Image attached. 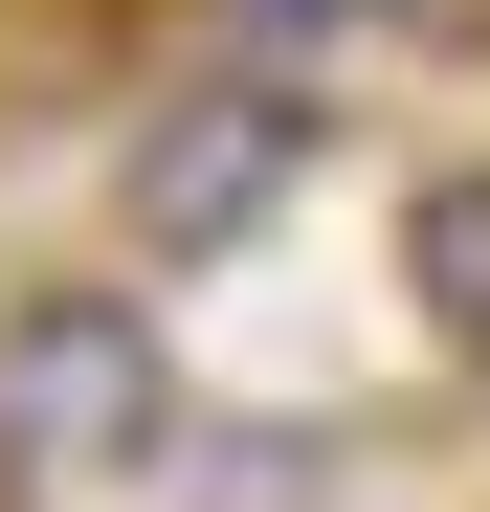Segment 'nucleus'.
Segmentation results:
<instances>
[{
    "instance_id": "nucleus-3",
    "label": "nucleus",
    "mask_w": 490,
    "mask_h": 512,
    "mask_svg": "<svg viewBox=\"0 0 490 512\" xmlns=\"http://www.w3.org/2000/svg\"><path fill=\"white\" fill-rule=\"evenodd\" d=\"M401 290H424V334L490 379V156H424V179H401Z\"/></svg>"
},
{
    "instance_id": "nucleus-6",
    "label": "nucleus",
    "mask_w": 490,
    "mask_h": 512,
    "mask_svg": "<svg viewBox=\"0 0 490 512\" xmlns=\"http://www.w3.org/2000/svg\"><path fill=\"white\" fill-rule=\"evenodd\" d=\"M0 512H45V468H23V423H0Z\"/></svg>"
},
{
    "instance_id": "nucleus-1",
    "label": "nucleus",
    "mask_w": 490,
    "mask_h": 512,
    "mask_svg": "<svg viewBox=\"0 0 490 512\" xmlns=\"http://www.w3.org/2000/svg\"><path fill=\"white\" fill-rule=\"evenodd\" d=\"M312 156H335V112H312V67H245V45H201L179 90H134L112 112V268L156 290V268H245L290 201H312Z\"/></svg>"
},
{
    "instance_id": "nucleus-4",
    "label": "nucleus",
    "mask_w": 490,
    "mask_h": 512,
    "mask_svg": "<svg viewBox=\"0 0 490 512\" xmlns=\"http://www.w3.org/2000/svg\"><path fill=\"white\" fill-rule=\"evenodd\" d=\"M335 468L357 446H312V423H201V446H179V512H312Z\"/></svg>"
},
{
    "instance_id": "nucleus-2",
    "label": "nucleus",
    "mask_w": 490,
    "mask_h": 512,
    "mask_svg": "<svg viewBox=\"0 0 490 512\" xmlns=\"http://www.w3.org/2000/svg\"><path fill=\"white\" fill-rule=\"evenodd\" d=\"M0 423H23L45 490H179L201 401H179L156 290L134 268H23V290H0Z\"/></svg>"
},
{
    "instance_id": "nucleus-5",
    "label": "nucleus",
    "mask_w": 490,
    "mask_h": 512,
    "mask_svg": "<svg viewBox=\"0 0 490 512\" xmlns=\"http://www.w3.org/2000/svg\"><path fill=\"white\" fill-rule=\"evenodd\" d=\"M379 45H446V67H490V0H379Z\"/></svg>"
}]
</instances>
